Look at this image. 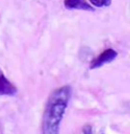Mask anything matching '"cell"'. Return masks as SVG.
<instances>
[{
	"label": "cell",
	"mask_w": 130,
	"mask_h": 134,
	"mask_svg": "<svg viewBox=\"0 0 130 134\" xmlns=\"http://www.w3.org/2000/svg\"><path fill=\"white\" fill-rule=\"evenodd\" d=\"M72 88L69 85L53 91L49 95L42 115V134H59L63 116L71 100Z\"/></svg>",
	"instance_id": "cell-1"
},
{
	"label": "cell",
	"mask_w": 130,
	"mask_h": 134,
	"mask_svg": "<svg viewBox=\"0 0 130 134\" xmlns=\"http://www.w3.org/2000/svg\"><path fill=\"white\" fill-rule=\"evenodd\" d=\"M117 56V53L116 51L112 49V48H108V49H105L103 53H101L99 55L94 59L90 63V69H97V68H101L104 64L106 63H110L112 61H114Z\"/></svg>",
	"instance_id": "cell-2"
},
{
	"label": "cell",
	"mask_w": 130,
	"mask_h": 134,
	"mask_svg": "<svg viewBox=\"0 0 130 134\" xmlns=\"http://www.w3.org/2000/svg\"><path fill=\"white\" fill-rule=\"evenodd\" d=\"M17 93L16 86L8 80L2 70L0 69V95H7V96H13Z\"/></svg>",
	"instance_id": "cell-3"
},
{
	"label": "cell",
	"mask_w": 130,
	"mask_h": 134,
	"mask_svg": "<svg viewBox=\"0 0 130 134\" xmlns=\"http://www.w3.org/2000/svg\"><path fill=\"white\" fill-rule=\"evenodd\" d=\"M64 6L67 9H78V10H88L94 12V6L90 5L87 0H64Z\"/></svg>",
	"instance_id": "cell-4"
},
{
	"label": "cell",
	"mask_w": 130,
	"mask_h": 134,
	"mask_svg": "<svg viewBox=\"0 0 130 134\" xmlns=\"http://www.w3.org/2000/svg\"><path fill=\"white\" fill-rule=\"evenodd\" d=\"M90 5L94 7H108L111 0H90Z\"/></svg>",
	"instance_id": "cell-5"
},
{
	"label": "cell",
	"mask_w": 130,
	"mask_h": 134,
	"mask_svg": "<svg viewBox=\"0 0 130 134\" xmlns=\"http://www.w3.org/2000/svg\"><path fill=\"white\" fill-rule=\"evenodd\" d=\"M82 133L83 134H92V127L90 126V125H86V126H83Z\"/></svg>",
	"instance_id": "cell-6"
}]
</instances>
